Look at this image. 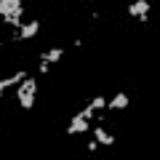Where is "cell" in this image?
Instances as JSON below:
<instances>
[{
    "label": "cell",
    "instance_id": "obj_8",
    "mask_svg": "<svg viewBox=\"0 0 160 160\" xmlns=\"http://www.w3.org/2000/svg\"><path fill=\"white\" fill-rule=\"evenodd\" d=\"M19 6H24L22 0H0V19L6 16V13H11L13 8H19Z\"/></svg>",
    "mask_w": 160,
    "mask_h": 160
},
{
    "label": "cell",
    "instance_id": "obj_7",
    "mask_svg": "<svg viewBox=\"0 0 160 160\" xmlns=\"http://www.w3.org/2000/svg\"><path fill=\"white\" fill-rule=\"evenodd\" d=\"M40 62H48V64H59L64 59V48L62 46H53V48H48V51H40Z\"/></svg>",
    "mask_w": 160,
    "mask_h": 160
},
{
    "label": "cell",
    "instance_id": "obj_5",
    "mask_svg": "<svg viewBox=\"0 0 160 160\" xmlns=\"http://www.w3.org/2000/svg\"><path fill=\"white\" fill-rule=\"evenodd\" d=\"M131 104V96L126 91H118L112 99H107V112H120V109H128Z\"/></svg>",
    "mask_w": 160,
    "mask_h": 160
},
{
    "label": "cell",
    "instance_id": "obj_11",
    "mask_svg": "<svg viewBox=\"0 0 160 160\" xmlns=\"http://www.w3.org/2000/svg\"><path fill=\"white\" fill-rule=\"evenodd\" d=\"M48 69H51V64H48V62H40V59H38V72H40V75H48Z\"/></svg>",
    "mask_w": 160,
    "mask_h": 160
},
{
    "label": "cell",
    "instance_id": "obj_10",
    "mask_svg": "<svg viewBox=\"0 0 160 160\" xmlns=\"http://www.w3.org/2000/svg\"><path fill=\"white\" fill-rule=\"evenodd\" d=\"M96 149H99V142L96 139H88L86 142V152H96Z\"/></svg>",
    "mask_w": 160,
    "mask_h": 160
},
{
    "label": "cell",
    "instance_id": "obj_12",
    "mask_svg": "<svg viewBox=\"0 0 160 160\" xmlns=\"http://www.w3.org/2000/svg\"><path fill=\"white\" fill-rule=\"evenodd\" d=\"M72 46H75V48H83L86 43H83V38H75V40H72Z\"/></svg>",
    "mask_w": 160,
    "mask_h": 160
},
{
    "label": "cell",
    "instance_id": "obj_9",
    "mask_svg": "<svg viewBox=\"0 0 160 160\" xmlns=\"http://www.w3.org/2000/svg\"><path fill=\"white\" fill-rule=\"evenodd\" d=\"M88 107H91L93 112H102V109L107 112V96H102V93H99V96H93L91 102H88Z\"/></svg>",
    "mask_w": 160,
    "mask_h": 160
},
{
    "label": "cell",
    "instance_id": "obj_6",
    "mask_svg": "<svg viewBox=\"0 0 160 160\" xmlns=\"http://www.w3.org/2000/svg\"><path fill=\"white\" fill-rule=\"evenodd\" d=\"M91 133H93V139L99 142V147H112L115 144V136L107 131V128H102V123H99V126H91Z\"/></svg>",
    "mask_w": 160,
    "mask_h": 160
},
{
    "label": "cell",
    "instance_id": "obj_1",
    "mask_svg": "<svg viewBox=\"0 0 160 160\" xmlns=\"http://www.w3.org/2000/svg\"><path fill=\"white\" fill-rule=\"evenodd\" d=\"M16 99H19V104H22L24 112L35 109V102H38V80L27 75V78L16 86Z\"/></svg>",
    "mask_w": 160,
    "mask_h": 160
},
{
    "label": "cell",
    "instance_id": "obj_4",
    "mask_svg": "<svg viewBox=\"0 0 160 160\" xmlns=\"http://www.w3.org/2000/svg\"><path fill=\"white\" fill-rule=\"evenodd\" d=\"M149 8H152L149 0H133L128 3V16H136L139 22H149Z\"/></svg>",
    "mask_w": 160,
    "mask_h": 160
},
{
    "label": "cell",
    "instance_id": "obj_3",
    "mask_svg": "<svg viewBox=\"0 0 160 160\" xmlns=\"http://www.w3.org/2000/svg\"><path fill=\"white\" fill-rule=\"evenodd\" d=\"M88 131H91V120L83 118L80 112H75L72 118H69L67 128H64V133H67V136H86Z\"/></svg>",
    "mask_w": 160,
    "mask_h": 160
},
{
    "label": "cell",
    "instance_id": "obj_2",
    "mask_svg": "<svg viewBox=\"0 0 160 160\" xmlns=\"http://www.w3.org/2000/svg\"><path fill=\"white\" fill-rule=\"evenodd\" d=\"M40 27H43V22H40V19H29V22H24L19 29H13V32H11V43H24V40L38 38Z\"/></svg>",
    "mask_w": 160,
    "mask_h": 160
}]
</instances>
